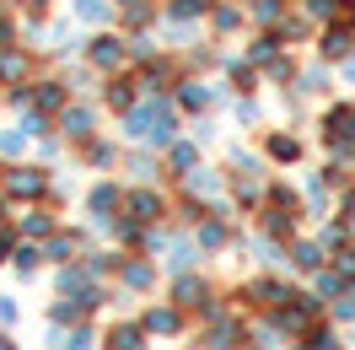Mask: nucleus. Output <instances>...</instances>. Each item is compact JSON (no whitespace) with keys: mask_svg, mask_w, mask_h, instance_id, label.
<instances>
[{"mask_svg":"<svg viewBox=\"0 0 355 350\" xmlns=\"http://www.w3.org/2000/svg\"><path fill=\"white\" fill-rule=\"evenodd\" d=\"M0 183H6V194H11V199H38V194L49 189L44 167H6V173H0Z\"/></svg>","mask_w":355,"mask_h":350,"instance_id":"f257e3e1","label":"nucleus"},{"mask_svg":"<svg viewBox=\"0 0 355 350\" xmlns=\"http://www.w3.org/2000/svg\"><path fill=\"white\" fill-rule=\"evenodd\" d=\"M124 210H130L135 221H146V226H151V221L162 216V194H156L151 183H146V189H135V194L124 199Z\"/></svg>","mask_w":355,"mask_h":350,"instance_id":"f03ea898","label":"nucleus"},{"mask_svg":"<svg viewBox=\"0 0 355 350\" xmlns=\"http://www.w3.org/2000/svg\"><path fill=\"white\" fill-rule=\"evenodd\" d=\"M54 285H60V297H87L92 291V264H65Z\"/></svg>","mask_w":355,"mask_h":350,"instance_id":"7ed1b4c3","label":"nucleus"},{"mask_svg":"<svg viewBox=\"0 0 355 350\" xmlns=\"http://www.w3.org/2000/svg\"><path fill=\"white\" fill-rule=\"evenodd\" d=\"M183 189H189V199H221V178L205 173V167H194V173H183Z\"/></svg>","mask_w":355,"mask_h":350,"instance_id":"20e7f679","label":"nucleus"},{"mask_svg":"<svg viewBox=\"0 0 355 350\" xmlns=\"http://www.w3.org/2000/svg\"><path fill=\"white\" fill-rule=\"evenodd\" d=\"M124 205V194L113 189V183H97L92 189V199H87V210H92V221H113V210Z\"/></svg>","mask_w":355,"mask_h":350,"instance_id":"39448f33","label":"nucleus"},{"mask_svg":"<svg viewBox=\"0 0 355 350\" xmlns=\"http://www.w3.org/2000/svg\"><path fill=\"white\" fill-rule=\"evenodd\" d=\"M124 54H130V49L119 44V38H92V65H97V70H119V65H124Z\"/></svg>","mask_w":355,"mask_h":350,"instance_id":"423d86ee","label":"nucleus"},{"mask_svg":"<svg viewBox=\"0 0 355 350\" xmlns=\"http://www.w3.org/2000/svg\"><path fill=\"white\" fill-rule=\"evenodd\" d=\"M291 302H296V297H291ZM269 324L280 328V334H302V328L312 324V312L302 302H296V307H275V318H269Z\"/></svg>","mask_w":355,"mask_h":350,"instance_id":"0eeeda50","label":"nucleus"},{"mask_svg":"<svg viewBox=\"0 0 355 350\" xmlns=\"http://www.w3.org/2000/svg\"><path fill=\"white\" fill-rule=\"evenodd\" d=\"M146 334H151L146 324H119V328L108 334V345H113V350H146Z\"/></svg>","mask_w":355,"mask_h":350,"instance_id":"6e6552de","label":"nucleus"},{"mask_svg":"<svg viewBox=\"0 0 355 350\" xmlns=\"http://www.w3.org/2000/svg\"><path fill=\"white\" fill-rule=\"evenodd\" d=\"M264 232H269V238H291V232H296V210L269 205V210H264Z\"/></svg>","mask_w":355,"mask_h":350,"instance_id":"1a4fd4ad","label":"nucleus"},{"mask_svg":"<svg viewBox=\"0 0 355 350\" xmlns=\"http://www.w3.org/2000/svg\"><path fill=\"white\" fill-rule=\"evenodd\" d=\"M60 135H65V140H87V135H92V113H87V108H65Z\"/></svg>","mask_w":355,"mask_h":350,"instance_id":"9d476101","label":"nucleus"},{"mask_svg":"<svg viewBox=\"0 0 355 350\" xmlns=\"http://www.w3.org/2000/svg\"><path fill=\"white\" fill-rule=\"evenodd\" d=\"M140 324L151 328V334H178V302H173V307H151Z\"/></svg>","mask_w":355,"mask_h":350,"instance_id":"9b49d317","label":"nucleus"},{"mask_svg":"<svg viewBox=\"0 0 355 350\" xmlns=\"http://www.w3.org/2000/svg\"><path fill=\"white\" fill-rule=\"evenodd\" d=\"M119 269H124V285H135V291H146V285L156 281V269H151L146 259H124Z\"/></svg>","mask_w":355,"mask_h":350,"instance_id":"f8f14e48","label":"nucleus"},{"mask_svg":"<svg viewBox=\"0 0 355 350\" xmlns=\"http://www.w3.org/2000/svg\"><path fill=\"white\" fill-rule=\"evenodd\" d=\"M291 264H296V269H323V242H296V253H291Z\"/></svg>","mask_w":355,"mask_h":350,"instance_id":"ddd939ff","label":"nucleus"},{"mask_svg":"<svg viewBox=\"0 0 355 350\" xmlns=\"http://www.w3.org/2000/svg\"><path fill=\"white\" fill-rule=\"evenodd\" d=\"M248 302L253 307H275V302H286V291H280L275 281H253L248 285Z\"/></svg>","mask_w":355,"mask_h":350,"instance_id":"4468645a","label":"nucleus"},{"mask_svg":"<svg viewBox=\"0 0 355 350\" xmlns=\"http://www.w3.org/2000/svg\"><path fill=\"white\" fill-rule=\"evenodd\" d=\"M318 54H323V60H345V54H350V33H323V38H318Z\"/></svg>","mask_w":355,"mask_h":350,"instance_id":"2eb2a0df","label":"nucleus"},{"mask_svg":"<svg viewBox=\"0 0 355 350\" xmlns=\"http://www.w3.org/2000/svg\"><path fill=\"white\" fill-rule=\"evenodd\" d=\"M60 103H65V87H60V81H38V87H33V108H60Z\"/></svg>","mask_w":355,"mask_h":350,"instance_id":"dca6fc26","label":"nucleus"},{"mask_svg":"<svg viewBox=\"0 0 355 350\" xmlns=\"http://www.w3.org/2000/svg\"><path fill=\"white\" fill-rule=\"evenodd\" d=\"M269 156H275V162H296V156H302V140H296V135H269Z\"/></svg>","mask_w":355,"mask_h":350,"instance_id":"f3484780","label":"nucleus"},{"mask_svg":"<svg viewBox=\"0 0 355 350\" xmlns=\"http://www.w3.org/2000/svg\"><path fill=\"white\" fill-rule=\"evenodd\" d=\"M200 248H226V221L221 216L200 221Z\"/></svg>","mask_w":355,"mask_h":350,"instance_id":"a211bd4d","label":"nucleus"},{"mask_svg":"<svg viewBox=\"0 0 355 350\" xmlns=\"http://www.w3.org/2000/svg\"><path fill=\"white\" fill-rule=\"evenodd\" d=\"M135 81H108V108H119V113H130L135 108Z\"/></svg>","mask_w":355,"mask_h":350,"instance_id":"6ab92c4d","label":"nucleus"},{"mask_svg":"<svg viewBox=\"0 0 355 350\" xmlns=\"http://www.w3.org/2000/svg\"><path fill=\"white\" fill-rule=\"evenodd\" d=\"M216 97V87H205V81H183V108H205Z\"/></svg>","mask_w":355,"mask_h":350,"instance_id":"aec40b11","label":"nucleus"},{"mask_svg":"<svg viewBox=\"0 0 355 350\" xmlns=\"http://www.w3.org/2000/svg\"><path fill=\"white\" fill-rule=\"evenodd\" d=\"M27 140H33V130H27V124H22V130H6V135H0V151H6V156H22Z\"/></svg>","mask_w":355,"mask_h":350,"instance_id":"412c9836","label":"nucleus"},{"mask_svg":"<svg viewBox=\"0 0 355 350\" xmlns=\"http://www.w3.org/2000/svg\"><path fill=\"white\" fill-rule=\"evenodd\" d=\"M22 232H33V238H49V232H54V216H49V210H27V216H22Z\"/></svg>","mask_w":355,"mask_h":350,"instance_id":"4be33fe9","label":"nucleus"},{"mask_svg":"<svg viewBox=\"0 0 355 350\" xmlns=\"http://www.w3.org/2000/svg\"><path fill=\"white\" fill-rule=\"evenodd\" d=\"M237 340H243V328H237V324H221L216 334H210V340H205V345H210V350H232Z\"/></svg>","mask_w":355,"mask_h":350,"instance_id":"5701e85b","label":"nucleus"},{"mask_svg":"<svg viewBox=\"0 0 355 350\" xmlns=\"http://www.w3.org/2000/svg\"><path fill=\"white\" fill-rule=\"evenodd\" d=\"M167 162H173L178 173H194V167H200V156H194V146H189V140H183V146H173V156H167Z\"/></svg>","mask_w":355,"mask_h":350,"instance_id":"b1692460","label":"nucleus"},{"mask_svg":"<svg viewBox=\"0 0 355 350\" xmlns=\"http://www.w3.org/2000/svg\"><path fill=\"white\" fill-rule=\"evenodd\" d=\"M334 318H339V324H355V285L334 297Z\"/></svg>","mask_w":355,"mask_h":350,"instance_id":"393cba45","label":"nucleus"},{"mask_svg":"<svg viewBox=\"0 0 355 350\" xmlns=\"http://www.w3.org/2000/svg\"><path fill=\"white\" fill-rule=\"evenodd\" d=\"M17 269H22V275H33V269H38V264H44V253H38V248H33V242H22V248H17Z\"/></svg>","mask_w":355,"mask_h":350,"instance_id":"a878e982","label":"nucleus"},{"mask_svg":"<svg viewBox=\"0 0 355 350\" xmlns=\"http://www.w3.org/2000/svg\"><path fill=\"white\" fill-rule=\"evenodd\" d=\"M76 17L81 22H103L108 17V0H76Z\"/></svg>","mask_w":355,"mask_h":350,"instance_id":"bb28decb","label":"nucleus"},{"mask_svg":"<svg viewBox=\"0 0 355 350\" xmlns=\"http://www.w3.org/2000/svg\"><path fill=\"white\" fill-rule=\"evenodd\" d=\"M119 11H124V22H151V6H146V0H119Z\"/></svg>","mask_w":355,"mask_h":350,"instance_id":"cd10ccee","label":"nucleus"},{"mask_svg":"<svg viewBox=\"0 0 355 350\" xmlns=\"http://www.w3.org/2000/svg\"><path fill=\"white\" fill-rule=\"evenodd\" d=\"M205 11H210V0H173V17H183V22H194Z\"/></svg>","mask_w":355,"mask_h":350,"instance_id":"c85d7f7f","label":"nucleus"},{"mask_svg":"<svg viewBox=\"0 0 355 350\" xmlns=\"http://www.w3.org/2000/svg\"><path fill=\"white\" fill-rule=\"evenodd\" d=\"M194 259H200V248H194V242H178V248H173V269H189Z\"/></svg>","mask_w":355,"mask_h":350,"instance_id":"c756f323","label":"nucleus"},{"mask_svg":"<svg viewBox=\"0 0 355 350\" xmlns=\"http://www.w3.org/2000/svg\"><path fill=\"white\" fill-rule=\"evenodd\" d=\"M237 22H243V11H237V6H216V27H221V33H232Z\"/></svg>","mask_w":355,"mask_h":350,"instance_id":"7c9ffc66","label":"nucleus"},{"mask_svg":"<svg viewBox=\"0 0 355 350\" xmlns=\"http://www.w3.org/2000/svg\"><path fill=\"white\" fill-rule=\"evenodd\" d=\"M345 291V269L339 275H318V297H339Z\"/></svg>","mask_w":355,"mask_h":350,"instance_id":"2f4dec72","label":"nucleus"},{"mask_svg":"<svg viewBox=\"0 0 355 350\" xmlns=\"http://www.w3.org/2000/svg\"><path fill=\"white\" fill-rule=\"evenodd\" d=\"M70 253H76V238H65V232L49 242V259H65V264H70Z\"/></svg>","mask_w":355,"mask_h":350,"instance_id":"473e14b6","label":"nucleus"},{"mask_svg":"<svg viewBox=\"0 0 355 350\" xmlns=\"http://www.w3.org/2000/svg\"><path fill=\"white\" fill-rule=\"evenodd\" d=\"M253 17L259 22H280V0H253Z\"/></svg>","mask_w":355,"mask_h":350,"instance_id":"72a5a7b5","label":"nucleus"},{"mask_svg":"<svg viewBox=\"0 0 355 350\" xmlns=\"http://www.w3.org/2000/svg\"><path fill=\"white\" fill-rule=\"evenodd\" d=\"M22 60H17V54H0V81H17V76H22Z\"/></svg>","mask_w":355,"mask_h":350,"instance_id":"f704fd0d","label":"nucleus"},{"mask_svg":"<svg viewBox=\"0 0 355 350\" xmlns=\"http://www.w3.org/2000/svg\"><path fill=\"white\" fill-rule=\"evenodd\" d=\"M232 173H259V156H248L243 146L232 151Z\"/></svg>","mask_w":355,"mask_h":350,"instance_id":"c9c22d12","label":"nucleus"},{"mask_svg":"<svg viewBox=\"0 0 355 350\" xmlns=\"http://www.w3.org/2000/svg\"><path fill=\"white\" fill-rule=\"evenodd\" d=\"M307 345H312V350H345V345H339V340L329 334V328H312V340H307Z\"/></svg>","mask_w":355,"mask_h":350,"instance_id":"e433bc0d","label":"nucleus"},{"mask_svg":"<svg viewBox=\"0 0 355 350\" xmlns=\"http://www.w3.org/2000/svg\"><path fill=\"white\" fill-rule=\"evenodd\" d=\"M130 167H135V178H140V183H151V178H156V162H151V156H135Z\"/></svg>","mask_w":355,"mask_h":350,"instance_id":"4c0bfd02","label":"nucleus"},{"mask_svg":"<svg viewBox=\"0 0 355 350\" xmlns=\"http://www.w3.org/2000/svg\"><path fill=\"white\" fill-rule=\"evenodd\" d=\"M87 156H92V167H108V162H113V146H108V140H97Z\"/></svg>","mask_w":355,"mask_h":350,"instance_id":"58836bf2","label":"nucleus"},{"mask_svg":"<svg viewBox=\"0 0 355 350\" xmlns=\"http://www.w3.org/2000/svg\"><path fill=\"white\" fill-rule=\"evenodd\" d=\"M318 242H323V248H339V242H345V226H339V221H329V226H323V238H318Z\"/></svg>","mask_w":355,"mask_h":350,"instance_id":"ea45409f","label":"nucleus"},{"mask_svg":"<svg viewBox=\"0 0 355 350\" xmlns=\"http://www.w3.org/2000/svg\"><path fill=\"white\" fill-rule=\"evenodd\" d=\"M323 81H329V70H307V76H302V92H323Z\"/></svg>","mask_w":355,"mask_h":350,"instance_id":"a19ab883","label":"nucleus"},{"mask_svg":"<svg viewBox=\"0 0 355 350\" xmlns=\"http://www.w3.org/2000/svg\"><path fill=\"white\" fill-rule=\"evenodd\" d=\"M275 44H280V38H259V44H253V60H275Z\"/></svg>","mask_w":355,"mask_h":350,"instance_id":"79ce46f5","label":"nucleus"},{"mask_svg":"<svg viewBox=\"0 0 355 350\" xmlns=\"http://www.w3.org/2000/svg\"><path fill=\"white\" fill-rule=\"evenodd\" d=\"M259 259H264V264H280V248H275V242L264 238V242H259Z\"/></svg>","mask_w":355,"mask_h":350,"instance_id":"37998d69","label":"nucleus"},{"mask_svg":"<svg viewBox=\"0 0 355 350\" xmlns=\"http://www.w3.org/2000/svg\"><path fill=\"white\" fill-rule=\"evenodd\" d=\"M291 70H296L291 60H275V65H269V76H275V81H291Z\"/></svg>","mask_w":355,"mask_h":350,"instance_id":"c03bdc74","label":"nucleus"},{"mask_svg":"<svg viewBox=\"0 0 355 350\" xmlns=\"http://www.w3.org/2000/svg\"><path fill=\"white\" fill-rule=\"evenodd\" d=\"M0 324H17V302L11 297H0Z\"/></svg>","mask_w":355,"mask_h":350,"instance_id":"a18cd8bd","label":"nucleus"},{"mask_svg":"<svg viewBox=\"0 0 355 350\" xmlns=\"http://www.w3.org/2000/svg\"><path fill=\"white\" fill-rule=\"evenodd\" d=\"M6 253H17V232H0V259Z\"/></svg>","mask_w":355,"mask_h":350,"instance_id":"49530a36","label":"nucleus"},{"mask_svg":"<svg viewBox=\"0 0 355 350\" xmlns=\"http://www.w3.org/2000/svg\"><path fill=\"white\" fill-rule=\"evenodd\" d=\"M6 44H11V27H6V22H0V49H6Z\"/></svg>","mask_w":355,"mask_h":350,"instance_id":"de8ad7c7","label":"nucleus"},{"mask_svg":"<svg viewBox=\"0 0 355 350\" xmlns=\"http://www.w3.org/2000/svg\"><path fill=\"white\" fill-rule=\"evenodd\" d=\"M0 350H17V340H11V334H0Z\"/></svg>","mask_w":355,"mask_h":350,"instance_id":"09e8293b","label":"nucleus"},{"mask_svg":"<svg viewBox=\"0 0 355 350\" xmlns=\"http://www.w3.org/2000/svg\"><path fill=\"white\" fill-rule=\"evenodd\" d=\"M345 76H350V81H355V60H350V65H345Z\"/></svg>","mask_w":355,"mask_h":350,"instance_id":"8fccbe9b","label":"nucleus"},{"mask_svg":"<svg viewBox=\"0 0 355 350\" xmlns=\"http://www.w3.org/2000/svg\"><path fill=\"white\" fill-rule=\"evenodd\" d=\"M253 350H280V345H264V340H259V345H253Z\"/></svg>","mask_w":355,"mask_h":350,"instance_id":"3c124183","label":"nucleus"},{"mask_svg":"<svg viewBox=\"0 0 355 350\" xmlns=\"http://www.w3.org/2000/svg\"><path fill=\"white\" fill-rule=\"evenodd\" d=\"M22 6H44V0H22Z\"/></svg>","mask_w":355,"mask_h":350,"instance_id":"603ef678","label":"nucleus"},{"mask_svg":"<svg viewBox=\"0 0 355 350\" xmlns=\"http://www.w3.org/2000/svg\"><path fill=\"white\" fill-rule=\"evenodd\" d=\"M0 221H6V205H0Z\"/></svg>","mask_w":355,"mask_h":350,"instance_id":"864d4df0","label":"nucleus"}]
</instances>
